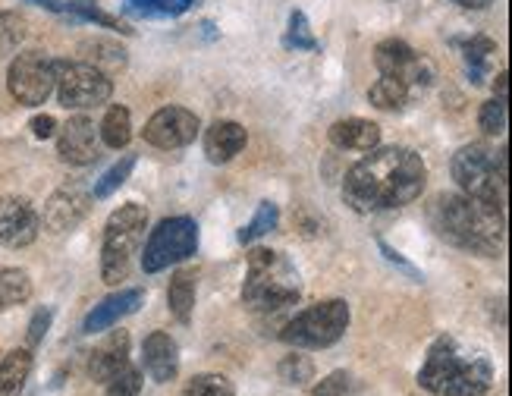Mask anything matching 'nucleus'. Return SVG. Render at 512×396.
Segmentation results:
<instances>
[{
	"label": "nucleus",
	"mask_w": 512,
	"mask_h": 396,
	"mask_svg": "<svg viewBox=\"0 0 512 396\" xmlns=\"http://www.w3.org/2000/svg\"><path fill=\"white\" fill-rule=\"evenodd\" d=\"M428 167L412 148H371L343 180V202L355 214L406 208L425 192Z\"/></svg>",
	"instance_id": "1"
},
{
	"label": "nucleus",
	"mask_w": 512,
	"mask_h": 396,
	"mask_svg": "<svg viewBox=\"0 0 512 396\" xmlns=\"http://www.w3.org/2000/svg\"><path fill=\"white\" fill-rule=\"evenodd\" d=\"M428 220L434 233L450 242V246L484 255V258H500L506 246V211L478 202V198L465 192H440L428 205Z\"/></svg>",
	"instance_id": "2"
},
{
	"label": "nucleus",
	"mask_w": 512,
	"mask_h": 396,
	"mask_svg": "<svg viewBox=\"0 0 512 396\" xmlns=\"http://www.w3.org/2000/svg\"><path fill=\"white\" fill-rule=\"evenodd\" d=\"M418 384L434 396H484L494 387V365L456 337H437L418 371Z\"/></svg>",
	"instance_id": "3"
},
{
	"label": "nucleus",
	"mask_w": 512,
	"mask_h": 396,
	"mask_svg": "<svg viewBox=\"0 0 512 396\" xmlns=\"http://www.w3.org/2000/svg\"><path fill=\"white\" fill-rule=\"evenodd\" d=\"M302 296V283L296 264L283 252L274 249H252L249 252V274L242 283V302L255 312H277V308L296 305Z\"/></svg>",
	"instance_id": "4"
},
{
	"label": "nucleus",
	"mask_w": 512,
	"mask_h": 396,
	"mask_svg": "<svg viewBox=\"0 0 512 396\" xmlns=\"http://www.w3.org/2000/svg\"><path fill=\"white\" fill-rule=\"evenodd\" d=\"M506 148H491L484 142H472L462 145L453 154V180L456 186L478 198V202H487L500 211H506Z\"/></svg>",
	"instance_id": "5"
},
{
	"label": "nucleus",
	"mask_w": 512,
	"mask_h": 396,
	"mask_svg": "<svg viewBox=\"0 0 512 396\" xmlns=\"http://www.w3.org/2000/svg\"><path fill=\"white\" fill-rule=\"evenodd\" d=\"M148 227V208L139 202L120 205L104 224V242H101V280L117 286L129 277L132 258H136Z\"/></svg>",
	"instance_id": "6"
},
{
	"label": "nucleus",
	"mask_w": 512,
	"mask_h": 396,
	"mask_svg": "<svg viewBox=\"0 0 512 396\" xmlns=\"http://www.w3.org/2000/svg\"><path fill=\"white\" fill-rule=\"evenodd\" d=\"M349 318L352 312L346 299H324L289 321L280 330V340L296 349H327L343 340Z\"/></svg>",
	"instance_id": "7"
},
{
	"label": "nucleus",
	"mask_w": 512,
	"mask_h": 396,
	"mask_svg": "<svg viewBox=\"0 0 512 396\" xmlns=\"http://www.w3.org/2000/svg\"><path fill=\"white\" fill-rule=\"evenodd\" d=\"M54 92L60 107L66 110H92L110 101L114 82L104 70L88 60H57V82Z\"/></svg>",
	"instance_id": "8"
},
{
	"label": "nucleus",
	"mask_w": 512,
	"mask_h": 396,
	"mask_svg": "<svg viewBox=\"0 0 512 396\" xmlns=\"http://www.w3.org/2000/svg\"><path fill=\"white\" fill-rule=\"evenodd\" d=\"M198 252V224L192 217H167L151 230L145 252H142V268L145 274H158L170 264H180Z\"/></svg>",
	"instance_id": "9"
},
{
	"label": "nucleus",
	"mask_w": 512,
	"mask_h": 396,
	"mask_svg": "<svg viewBox=\"0 0 512 396\" xmlns=\"http://www.w3.org/2000/svg\"><path fill=\"white\" fill-rule=\"evenodd\" d=\"M54 82H57V60H51L44 51H22L13 57L7 88L19 104L26 107L44 104L54 92Z\"/></svg>",
	"instance_id": "10"
},
{
	"label": "nucleus",
	"mask_w": 512,
	"mask_h": 396,
	"mask_svg": "<svg viewBox=\"0 0 512 396\" xmlns=\"http://www.w3.org/2000/svg\"><path fill=\"white\" fill-rule=\"evenodd\" d=\"M374 66L381 70V76H393L409 88H428L434 82V63L399 38H387L377 44Z\"/></svg>",
	"instance_id": "11"
},
{
	"label": "nucleus",
	"mask_w": 512,
	"mask_h": 396,
	"mask_svg": "<svg viewBox=\"0 0 512 396\" xmlns=\"http://www.w3.org/2000/svg\"><path fill=\"white\" fill-rule=\"evenodd\" d=\"M198 129V117L186 107H161L158 114H154L148 123H145V142L154 145V148H164V151H173V148H186L195 142Z\"/></svg>",
	"instance_id": "12"
},
{
	"label": "nucleus",
	"mask_w": 512,
	"mask_h": 396,
	"mask_svg": "<svg viewBox=\"0 0 512 396\" xmlns=\"http://www.w3.org/2000/svg\"><path fill=\"white\" fill-rule=\"evenodd\" d=\"M41 233V217L29 198L4 195L0 198V246L26 249Z\"/></svg>",
	"instance_id": "13"
},
{
	"label": "nucleus",
	"mask_w": 512,
	"mask_h": 396,
	"mask_svg": "<svg viewBox=\"0 0 512 396\" xmlns=\"http://www.w3.org/2000/svg\"><path fill=\"white\" fill-rule=\"evenodd\" d=\"M92 192L82 189L79 183L73 186H60L51 198H48V205H44V227H48L51 233H70L76 230L85 214L92 211Z\"/></svg>",
	"instance_id": "14"
},
{
	"label": "nucleus",
	"mask_w": 512,
	"mask_h": 396,
	"mask_svg": "<svg viewBox=\"0 0 512 396\" xmlns=\"http://www.w3.org/2000/svg\"><path fill=\"white\" fill-rule=\"evenodd\" d=\"M57 154H60V161L73 164V167L95 164L101 154V136H98L95 123L88 117L66 120L57 132Z\"/></svg>",
	"instance_id": "15"
},
{
	"label": "nucleus",
	"mask_w": 512,
	"mask_h": 396,
	"mask_svg": "<svg viewBox=\"0 0 512 396\" xmlns=\"http://www.w3.org/2000/svg\"><path fill=\"white\" fill-rule=\"evenodd\" d=\"M142 365L151 381L170 384L180 374V346L164 330H154L142 343Z\"/></svg>",
	"instance_id": "16"
},
{
	"label": "nucleus",
	"mask_w": 512,
	"mask_h": 396,
	"mask_svg": "<svg viewBox=\"0 0 512 396\" xmlns=\"http://www.w3.org/2000/svg\"><path fill=\"white\" fill-rule=\"evenodd\" d=\"M145 305V290H120L114 296H107L101 299L92 312L85 315L82 321V330L85 334H98V330H107V327H114L120 318L132 315V312H139V308Z\"/></svg>",
	"instance_id": "17"
},
{
	"label": "nucleus",
	"mask_w": 512,
	"mask_h": 396,
	"mask_svg": "<svg viewBox=\"0 0 512 396\" xmlns=\"http://www.w3.org/2000/svg\"><path fill=\"white\" fill-rule=\"evenodd\" d=\"M126 365H129V334L126 330H117V334H110L92 352V359H88V378L98 384H107Z\"/></svg>",
	"instance_id": "18"
},
{
	"label": "nucleus",
	"mask_w": 512,
	"mask_h": 396,
	"mask_svg": "<svg viewBox=\"0 0 512 396\" xmlns=\"http://www.w3.org/2000/svg\"><path fill=\"white\" fill-rule=\"evenodd\" d=\"M246 142H249V136L239 123L217 120L205 132V154H208L211 164H230L236 154L246 148Z\"/></svg>",
	"instance_id": "19"
},
{
	"label": "nucleus",
	"mask_w": 512,
	"mask_h": 396,
	"mask_svg": "<svg viewBox=\"0 0 512 396\" xmlns=\"http://www.w3.org/2000/svg\"><path fill=\"white\" fill-rule=\"evenodd\" d=\"M327 136H330V145H337L343 151H371L381 142V126L362 117H349V120L333 123Z\"/></svg>",
	"instance_id": "20"
},
{
	"label": "nucleus",
	"mask_w": 512,
	"mask_h": 396,
	"mask_svg": "<svg viewBox=\"0 0 512 396\" xmlns=\"http://www.w3.org/2000/svg\"><path fill=\"white\" fill-rule=\"evenodd\" d=\"M453 44L462 51L465 60V73H469L472 85H484L487 73H491V63L497 54V44L484 35H472V38H453Z\"/></svg>",
	"instance_id": "21"
},
{
	"label": "nucleus",
	"mask_w": 512,
	"mask_h": 396,
	"mask_svg": "<svg viewBox=\"0 0 512 396\" xmlns=\"http://www.w3.org/2000/svg\"><path fill=\"white\" fill-rule=\"evenodd\" d=\"M32 374V352L29 349H13L0 362V396H22L26 381Z\"/></svg>",
	"instance_id": "22"
},
{
	"label": "nucleus",
	"mask_w": 512,
	"mask_h": 396,
	"mask_svg": "<svg viewBox=\"0 0 512 396\" xmlns=\"http://www.w3.org/2000/svg\"><path fill=\"white\" fill-rule=\"evenodd\" d=\"M195 271L183 268L170 277V286H167V305L173 318L180 324H189L192 321V308H195Z\"/></svg>",
	"instance_id": "23"
},
{
	"label": "nucleus",
	"mask_w": 512,
	"mask_h": 396,
	"mask_svg": "<svg viewBox=\"0 0 512 396\" xmlns=\"http://www.w3.org/2000/svg\"><path fill=\"white\" fill-rule=\"evenodd\" d=\"M195 0H123V13L132 19H167L192 10Z\"/></svg>",
	"instance_id": "24"
},
{
	"label": "nucleus",
	"mask_w": 512,
	"mask_h": 396,
	"mask_svg": "<svg viewBox=\"0 0 512 396\" xmlns=\"http://www.w3.org/2000/svg\"><path fill=\"white\" fill-rule=\"evenodd\" d=\"M98 136L107 148H126L132 139V117L123 104H114L104 114L101 126H98Z\"/></svg>",
	"instance_id": "25"
},
{
	"label": "nucleus",
	"mask_w": 512,
	"mask_h": 396,
	"mask_svg": "<svg viewBox=\"0 0 512 396\" xmlns=\"http://www.w3.org/2000/svg\"><path fill=\"white\" fill-rule=\"evenodd\" d=\"M412 98V88L406 82H399L393 76H381L368 92V101L377 107V110H403Z\"/></svg>",
	"instance_id": "26"
},
{
	"label": "nucleus",
	"mask_w": 512,
	"mask_h": 396,
	"mask_svg": "<svg viewBox=\"0 0 512 396\" xmlns=\"http://www.w3.org/2000/svg\"><path fill=\"white\" fill-rule=\"evenodd\" d=\"M32 296V280L19 268H0V312L29 302Z\"/></svg>",
	"instance_id": "27"
},
{
	"label": "nucleus",
	"mask_w": 512,
	"mask_h": 396,
	"mask_svg": "<svg viewBox=\"0 0 512 396\" xmlns=\"http://www.w3.org/2000/svg\"><path fill=\"white\" fill-rule=\"evenodd\" d=\"M277 224H280V208L274 202H261L255 217H252V224L239 230V242H242V246H252L255 239L277 230Z\"/></svg>",
	"instance_id": "28"
},
{
	"label": "nucleus",
	"mask_w": 512,
	"mask_h": 396,
	"mask_svg": "<svg viewBox=\"0 0 512 396\" xmlns=\"http://www.w3.org/2000/svg\"><path fill=\"white\" fill-rule=\"evenodd\" d=\"M66 10H70V19L73 22H98L104 29H120V32H129L120 26V19H114L110 13H104L95 0H66Z\"/></svg>",
	"instance_id": "29"
},
{
	"label": "nucleus",
	"mask_w": 512,
	"mask_h": 396,
	"mask_svg": "<svg viewBox=\"0 0 512 396\" xmlns=\"http://www.w3.org/2000/svg\"><path fill=\"white\" fill-rule=\"evenodd\" d=\"M183 396H236V387L224 374H195Z\"/></svg>",
	"instance_id": "30"
},
{
	"label": "nucleus",
	"mask_w": 512,
	"mask_h": 396,
	"mask_svg": "<svg viewBox=\"0 0 512 396\" xmlns=\"http://www.w3.org/2000/svg\"><path fill=\"white\" fill-rule=\"evenodd\" d=\"M132 167H136V154H126L123 161H117L114 167H110L101 180L95 183V189H92V198H110L114 195L126 180H129V173H132Z\"/></svg>",
	"instance_id": "31"
},
{
	"label": "nucleus",
	"mask_w": 512,
	"mask_h": 396,
	"mask_svg": "<svg viewBox=\"0 0 512 396\" xmlns=\"http://www.w3.org/2000/svg\"><path fill=\"white\" fill-rule=\"evenodd\" d=\"M286 48H296V51H318V41L311 35V26L302 10H293L289 13V29H286V38H283Z\"/></svg>",
	"instance_id": "32"
},
{
	"label": "nucleus",
	"mask_w": 512,
	"mask_h": 396,
	"mask_svg": "<svg viewBox=\"0 0 512 396\" xmlns=\"http://www.w3.org/2000/svg\"><path fill=\"white\" fill-rule=\"evenodd\" d=\"M22 38H26V22L10 10H0V60L10 57L22 44Z\"/></svg>",
	"instance_id": "33"
},
{
	"label": "nucleus",
	"mask_w": 512,
	"mask_h": 396,
	"mask_svg": "<svg viewBox=\"0 0 512 396\" xmlns=\"http://www.w3.org/2000/svg\"><path fill=\"white\" fill-rule=\"evenodd\" d=\"M506 120H509V114H506V101L503 98H491V101L481 104L478 126L487 132V136H503Z\"/></svg>",
	"instance_id": "34"
},
{
	"label": "nucleus",
	"mask_w": 512,
	"mask_h": 396,
	"mask_svg": "<svg viewBox=\"0 0 512 396\" xmlns=\"http://www.w3.org/2000/svg\"><path fill=\"white\" fill-rule=\"evenodd\" d=\"M355 390H359V384H355L349 371H330L324 381L315 384L311 396H352Z\"/></svg>",
	"instance_id": "35"
},
{
	"label": "nucleus",
	"mask_w": 512,
	"mask_h": 396,
	"mask_svg": "<svg viewBox=\"0 0 512 396\" xmlns=\"http://www.w3.org/2000/svg\"><path fill=\"white\" fill-rule=\"evenodd\" d=\"M277 371H280V378L286 384H296V387H302V384H308L311 378H315V365H311L308 356H286Z\"/></svg>",
	"instance_id": "36"
},
{
	"label": "nucleus",
	"mask_w": 512,
	"mask_h": 396,
	"mask_svg": "<svg viewBox=\"0 0 512 396\" xmlns=\"http://www.w3.org/2000/svg\"><path fill=\"white\" fill-rule=\"evenodd\" d=\"M142 390V371L139 368H120L114 378L107 381V396H139Z\"/></svg>",
	"instance_id": "37"
},
{
	"label": "nucleus",
	"mask_w": 512,
	"mask_h": 396,
	"mask_svg": "<svg viewBox=\"0 0 512 396\" xmlns=\"http://www.w3.org/2000/svg\"><path fill=\"white\" fill-rule=\"evenodd\" d=\"M51 318H54L51 308H38L35 318L29 321V334H26L29 346H38L44 340V334H48V327H51Z\"/></svg>",
	"instance_id": "38"
},
{
	"label": "nucleus",
	"mask_w": 512,
	"mask_h": 396,
	"mask_svg": "<svg viewBox=\"0 0 512 396\" xmlns=\"http://www.w3.org/2000/svg\"><path fill=\"white\" fill-rule=\"evenodd\" d=\"M29 129H32V136H35V139H51L54 132H57V120L48 117V114H38V117L29 123Z\"/></svg>",
	"instance_id": "39"
},
{
	"label": "nucleus",
	"mask_w": 512,
	"mask_h": 396,
	"mask_svg": "<svg viewBox=\"0 0 512 396\" xmlns=\"http://www.w3.org/2000/svg\"><path fill=\"white\" fill-rule=\"evenodd\" d=\"M377 246H381V252H384V258H387V261H393V264H396V268H403L406 274H412V277H418V271L412 268V264H409V261H406L403 255H399V252H393V249L387 246V242H384V239H377Z\"/></svg>",
	"instance_id": "40"
},
{
	"label": "nucleus",
	"mask_w": 512,
	"mask_h": 396,
	"mask_svg": "<svg viewBox=\"0 0 512 396\" xmlns=\"http://www.w3.org/2000/svg\"><path fill=\"white\" fill-rule=\"evenodd\" d=\"M29 4L41 7V10H48V13H57L63 19H70V10H66V0H29Z\"/></svg>",
	"instance_id": "41"
},
{
	"label": "nucleus",
	"mask_w": 512,
	"mask_h": 396,
	"mask_svg": "<svg viewBox=\"0 0 512 396\" xmlns=\"http://www.w3.org/2000/svg\"><path fill=\"white\" fill-rule=\"evenodd\" d=\"M453 4H459L462 10H487L494 0H453Z\"/></svg>",
	"instance_id": "42"
},
{
	"label": "nucleus",
	"mask_w": 512,
	"mask_h": 396,
	"mask_svg": "<svg viewBox=\"0 0 512 396\" xmlns=\"http://www.w3.org/2000/svg\"><path fill=\"white\" fill-rule=\"evenodd\" d=\"M506 79H509L506 70H500V73H497V82H494V92H497V98H503V101H506Z\"/></svg>",
	"instance_id": "43"
}]
</instances>
